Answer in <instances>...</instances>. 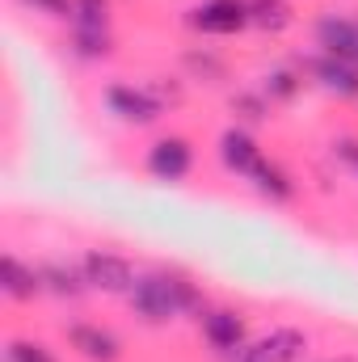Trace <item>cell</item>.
Listing matches in <instances>:
<instances>
[{
  "mask_svg": "<svg viewBox=\"0 0 358 362\" xmlns=\"http://www.w3.org/2000/svg\"><path fill=\"white\" fill-rule=\"evenodd\" d=\"M333 156L358 177V135H337L333 139Z\"/></svg>",
  "mask_w": 358,
  "mask_h": 362,
  "instance_id": "obj_23",
  "label": "cell"
},
{
  "mask_svg": "<svg viewBox=\"0 0 358 362\" xmlns=\"http://www.w3.org/2000/svg\"><path fill=\"white\" fill-rule=\"evenodd\" d=\"M228 105H232L236 127H262V122H270V110H274L262 89H236L228 97Z\"/></svg>",
  "mask_w": 358,
  "mask_h": 362,
  "instance_id": "obj_18",
  "label": "cell"
},
{
  "mask_svg": "<svg viewBox=\"0 0 358 362\" xmlns=\"http://www.w3.org/2000/svg\"><path fill=\"white\" fill-rule=\"evenodd\" d=\"M304 354H308V333L295 325H278L253 337L241 354H232V362H304Z\"/></svg>",
  "mask_w": 358,
  "mask_h": 362,
  "instance_id": "obj_4",
  "label": "cell"
},
{
  "mask_svg": "<svg viewBox=\"0 0 358 362\" xmlns=\"http://www.w3.org/2000/svg\"><path fill=\"white\" fill-rule=\"evenodd\" d=\"M127 303L152 329H161V325H169L178 316H202L207 312L202 286L185 270H178V266H156V270L139 274L135 286L127 291Z\"/></svg>",
  "mask_w": 358,
  "mask_h": 362,
  "instance_id": "obj_1",
  "label": "cell"
},
{
  "mask_svg": "<svg viewBox=\"0 0 358 362\" xmlns=\"http://www.w3.org/2000/svg\"><path fill=\"white\" fill-rule=\"evenodd\" d=\"M64 337H68V346H72L85 362H122V341H118V333L105 329V325L72 320V325L64 329Z\"/></svg>",
  "mask_w": 358,
  "mask_h": 362,
  "instance_id": "obj_10",
  "label": "cell"
},
{
  "mask_svg": "<svg viewBox=\"0 0 358 362\" xmlns=\"http://www.w3.org/2000/svg\"><path fill=\"white\" fill-rule=\"evenodd\" d=\"M312 38H316V51H321V55H333V59L358 68V17L325 13V17H316Z\"/></svg>",
  "mask_w": 358,
  "mask_h": 362,
  "instance_id": "obj_8",
  "label": "cell"
},
{
  "mask_svg": "<svg viewBox=\"0 0 358 362\" xmlns=\"http://www.w3.org/2000/svg\"><path fill=\"white\" fill-rule=\"evenodd\" d=\"M249 185H253L266 202H295V194H299V181L291 177L278 160H270V156L249 173Z\"/></svg>",
  "mask_w": 358,
  "mask_h": 362,
  "instance_id": "obj_14",
  "label": "cell"
},
{
  "mask_svg": "<svg viewBox=\"0 0 358 362\" xmlns=\"http://www.w3.org/2000/svg\"><path fill=\"white\" fill-rule=\"evenodd\" d=\"M25 8L34 13H47V17H59V21H72V0H21Z\"/></svg>",
  "mask_w": 358,
  "mask_h": 362,
  "instance_id": "obj_24",
  "label": "cell"
},
{
  "mask_svg": "<svg viewBox=\"0 0 358 362\" xmlns=\"http://www.w3.org/2000/svg\"><path fill=\"white\" fill-rule=\"evenodd\" d=\"M0 291H4L8 303H34L38 295H47L38 266H25L17 253H4L0 257Z\"/></svg>",
  "mask_w": 358,
  "mask_h": 362,
  "instance_id": "obj_12",
  "label": "cell"
},
{
  "mask_svg": "<svg viewBox=\"0 0 358 362\" xmlns=\"http://www.w3.org/2000/svg\"><path fill=\"white\" fill-rule=\"evenodd\" d=\"M299 72H304L316 89L333 93V97H342V101H358V68L354 64H342V59H333V55L312 51L308 59H299Z\"/></svg>",
  "mask_w": 358,
  "mask_h": 362,
  "instance_id": "obj_7",
  "label": "cell"
},
{
  "mask_svg": "<svg viewBox=\"0 0 358 362\" xmlns=\"http://www.w3.org/2000/svg\"><path fill=\"white\" fill-rule=\"evenodd\" d=\"M144 89L161 101V110H178L181 101H185V85H181L178 76H152Z\"/></svg>",
  "mask_w": 358,
  "mask_h": 362,
  "instance_id": "obj_22",
  "label": "cell"
},
{
  "mask_svg": "<svg viewBox=\"0 0 358 362\" xmlns=\"http://www.w3.org/2000/svg\"><path fill=\"white\" fill-rule=\"evenodd\" d=\"M198 333L224 358H232V354H241L249 346V325H245V316L236 308H207L198 316Z\"/></svg>",
  "mask_w": 358,
  "mask_h": 362,
  "instance_id": "obj_5",
  "label": "cell"
},
{
  "mask_svg": "<svg viewBox=\"0 0 358 362\" xmlns=\"http://www.w3.org/2000/svg\"><path fill=\"white\" fill-rule=\"evenodd\" d=\"M4 362H59V358H55V350H51L47 341H38V337H8Z\"/></svg>",
  "mask_w": 358,
  "mask_h": 362,
  "instance_id": "obj_21",
  "label": "cell"
},
{
  "mask_svg": "<svg viewBox=\"0 0 358 362\" xmlns=\"http://www.w3.org/2000/svg\"><path fill=\"white\" fill-rule=\"evenodd\" d=\"M42 274V286H47V295H55V299H85L93 286L85 270H81V262H64V257H51V262H42L38 266Z\"/></svg>",
  "mask_w": 358,
  "mask_h": 362,
  "instance_id": "obj_13",
  "label": "cell"
},
{
  "mask_svg": "<svg viewBox=\"0 0 358 362\" xmlns=\"http://www.w3.org/2000/svg\"><path fill=\"white\" fill-rule=\"evenodd\" d=\"M72 30H110V0H72Z\"/></svg>",
  "mask_w": 358,
  "mask_h": 362,
  "instance_id": "obj_20",
  "label": "cell"
},
{
  "mask_svg": "<svg viewBox=\"0 0 358 362\" xmlns=\"http://www.w3.org/2000/svg\"><path fill=\"white\" fill-rule=\"evenodd\" d=\"M249 25L278 38L295 25V8H291V0H249Z\"/></svg>",
  "mask_w": 358,
  "mask_h": 362,
  "instance_id": "obj_16",
  "label": "cell"
},
{
  "mask_svg": "<svg viewBox=\"0 0 358 362\" xmlns=\"http://www.w3.org/2000/svg\"><path fill=\"white\" fill-rule=\"evenodd\" d=\"M304 85H308V76H304L299 68H287V64H282V68H270L258 89L270 97V105H291V101L304 93Z\"/></svg>",
  "mask_w": 358,
  "mask_h": 362,
  "instance_id": "obj_17",
  "label": "cell"
},
{
  "mask_svg": "<svg viewBox=\"0 0 358 362\" xmlns=\"http://www.w3.org/2000/svg\"><path fill=\"white\" fill-rule=\"evenodd\" d=\"M185 25L207 38H232L249 30V0H198L185 13Z\"/></svg>",
  "mask_w": 358,
  "mask_h": 362,
  "instance_id": "obj_2",
  "label": "cell"
},
{
  "mask_svg": "<svg viewBox=\"0 0 358 362\" xmlns=\"http://www.w3.org/2000/svg\"><path fill=\"white\" fill-rule=\"evenodd\" d=\"M105 110L118 122H127V127H156L161 114H165L161 101L144 89V85H122V81L105 85Z\"/></svg>",
  "mask_w": 358,
  "mask_h": 362,
  "instance_id": "obj_6",
  "label": "cell"
},
{
  "mask_svg": "<svg viewBox=\"0 0 358 362\" xmlns=\"http://www.w3.org/2000/svg\"><path fill=\"white\" fill-rule=\"evenodd\" d=\"M144 169L156 181H185L194 169V144L185 135H161L148 156H144Z\"/></svg>",
  "mask_w": 358,
  "mask_h": 362,
  "instance_id": "obj_9",
  "label": "cell"
},
{
  "mask_svg": "<svg viewBox=\"0 0 358 362\" xmlns=\"http://www.w3.org/2000/svg\"><path fill=\"white\" fill-rule=\"evenodd\" d=\"M81 270L89 278L93 291H101V295H127L131 286H135V266L122 257V253H114V249H85L81 253Z\"/></svg>",
  "mask_w": 358,
  "mask_h": 362,
  "instance_id": "obj_3",
  "label": "cell"
},
{
  "mask_svg": "<svg viewBox=\"0 0 358 362\" xmlns=\"http://www.w3.org/2000/svg\"><path fill=\"white\" fill-rule=\"evenodd\" d=\"M68 47H72L76 59H85V64H101V59L114 55V30H72Z\"/></svg>",
  "mask_w": 358,
  "mask_h": 362,
  "instance_id": "obj_19",
  "label": "cell"
},
{
  "mask_svg": "<svg viewBox=\"0 0 358 362\" xmlns=\"http://www.w3.org/2000/svg\"><path fill=\"white\" fill-rule=\"evenodd\" d=\"M262 160H266V152H262V144L253 139L249 127H236V122H232V127L219 135V165H224L232 177L249 181V173H253Z\"/></svg>",
  "mask_w": 358,
  "mask_h": 362,
  "instance_id": "obj_11",
  "label": "cell"
},
{
  "mask_svg": "<svg viewBox=\"0 0 358 362\" xmlns=\"http://www.w3.org/2000/svg\"><path fill=\"white\" fill-rule=\"evenodd\" d=\"M181 68H185V76L190 81H198V85H228V59L224 55H215L211 47H190L185 55H181Z\"/></svg>",
  "mask_w": 358,
  "mask_h": 362,
  "instance_id": "obj_15",
  "label": "cell"
}]
</instances>
